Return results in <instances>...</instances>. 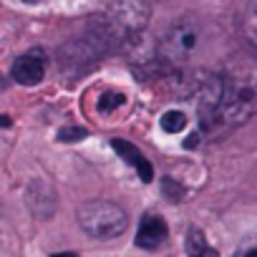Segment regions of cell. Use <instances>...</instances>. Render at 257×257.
<instances>
[{
  "label": "cell",
  "mask_w": 257,
  "mask_h": 257,
  "mask_svg": "<svg viewBox=\"0 0 257 257\" xmlns=\"http://www.w3.org/2000/svg\"><path fill=\"white\" fill-rule=\"evenodd\" d=\"M111 147H113V152L116 154H121V159L123 162H128L137 172H139V177H142V182H152V177H154V169H152V164H149V159L132 144V142H126V139H111Z\"/></svg>",
  "instance_id": "6"
},
{
  "label": "cell",
  "mask_w": 257,
  "mask_h": 257,
  "mask_svg": "<svg viewBox=\"0 0 257 257\" xmlns=\"http://www.w3.org/2000/svg\"><path fill=\"white\" fill-rule=\"evenodd\" d=\"M234 257H244V252H237V254H234Z\"/></svg>",
  "instance_id": "15"
},
{
  "label": "cell",
  "mask_w": 257,
  "mask_h": 257,
  "mask_svg": "<svg viewBox=\"0 0 257 257\" xmlns=\"http://www.w3.org/2000/svg\"><path fill=\"white\" fill-rule=\"evenodd\" d=\"M202 46H204V31H202V26L197 21H192V18H179L162 36L159 61L169 71L184 68V66H189L197 58V53L202 51Z\"/></svg>",
  "instance_id": "2"
},
{
  "label": "cell",
  "mask_w": 257,
  "mask_h": 257,
  "mask_svg": "<svg viewBox=\"0 0 257 257\" xmlns=\"http://www.w3.org/2000/svg\"><path fill=\"white\" fill-rule=\"evenodd\" d=\"M167 222L157 214H147L139 224V232H137V244L144 247V249H157L164 239H167Z\"/></svg>",
  "instance_id": "5"
},
{
  "label": "cell",
  "mask_w": 257,
  "mask_h": 257,
  "mask_svg": "<svg viewBox=\"0 0 257 257\" xmlns=\"http://www.w3.org/2000/svg\"><path fill=\"white\" fill-rule=\"evenodd\" d=\"M159 123H162V128H164L167 134H179V132H184V128H187V118H184L182 111H167L159 118Z\"/></svg>",
  "instance_id": "8"
},
{
  "label": "cell",
  "mask_w": 257,
  "mask_h": 257,
  "mask_svg": "<svg viewBox=\"0 0 257 257\" xmlns=\"http://www.w3.org/2000/svg\"><path fill=\"white\" fill-rule=\"evenodd\" d=\"M118 106H123V93H116V91H106V93L101 96V101H98V108H101L103 113H108V111H113V108H118Z\"/></svg>",
  "instance_id": "11"
},
{
  "label": "cell",
  "mask_w": 257,
  "mask_h": 257,
  "mask_svg": "<svg viewBox=\"0 0 257 257\" xmlns=\"http://www.w3.org/2000/svg\"><path fill=\"white\" fill-rule=\"evenodd\" d=\"M86 137H88V132H86L83 126H66V128H61V132H58V139L66 142V144L81 142V139H86Z\"/></svg>",
  "instance_id": "10"
},
{
  "label": "cell",
  "mask_w": 257,
  "mask_h": 257,
  "mask_svg": "<svg viewBox=\"0 0 257 257\" xmlns=\"http://www.w3.org/2000/svg\"><path fill=\"white\" fill-rule=\"evenodd\" d=\"M244 257H257V247H254V249H247V252H244Z\"/></svg>",
  "instance_id": "14"
},
{
  "label": "cell",
  "mask_w": 257,
  "mask_h": 257,
  "mask_svg": "<svg viewBox=\"0 0 257 257\" xmlns=\"http://www.w3.org/2000/svg\"><path fill=\"white\" fill-rule=\"evenodd\" d=\"M187 252H189V257H219L217 249L209 247L204 232L197 229V227H192L189 234H187Z\"/></svg>",
  "instance_id": "7"
},
{
  "label": "cell",
  "mask_w": 257,
  "mask_h": 257,
  "mask_svg": "<svg viewBox=\"0 0 257 257\" xmlns=\"http://www.w3.org/2000/svg\"><path fill=\"white\" fill-rule=\"evenodd\" d=\"M26 3H36V0H26Z\"/></svg>",
  "instance_id": "16"
},
{
  "label": "cell",
  "mask_w": 257,
  "mask_h": 257,
  "mask_svg": "<svg viewBox=\"0 0 257 257\" xmlns=\"http://www.w3.org/2000/svg\"><path fill=\"white\" fill-rule=\"evenodd\" d=\"M244 36L257 53V0H252L247 13H244Z\"/></svg>",
  "instance_id": "9"
},
{
  "label": "cell",
  "mask_w": 257,
  "mask_h": 257,
  "mask_svg": "<svg viewBox=\"0 0 257 257\" xmlns=\"http://www.w3.org/2000/svg\"><path fill=\"white\" fill-rule=\"evenodd\" d=\"M78 224L86 234H91L96 239H111V237H118L126 229L128 214L116 202L93 199V202H86L78 209Z\"/></svg>",
  "instance_id": "3"
},
{
  "label": "cell",
  "mask_w": 257,
  "mask_h": 257,
  "mask_svg": "<svg viewBox=\"0 0 257 257\" xmlns=\"http://www.w3.org/2000/svg\"><path fill=\"white\" fill-rule=\"evenodd\" d=\"M51 257H78L76 252H61V254H51Z\"/></svg>",
  "instance_id": "13"
},
{
  "label": "cell",
  "mask_w": 257,
  "mask_h": 257,
  "mask_svg": "<svg viewBox=\"0 0 257 257\" xmlns=\"http://www.w3.org/2000/svg\"><path fill=\"white\" fill-rule=\"evenodd\" d=\"M162 192H164V197L169 199V202H182V194H184V189L174 182V179H169V177H164L162 179Z\"/></svg>",
  "instance_id": "12"
},
{
  "label": "cell",
  "mask_w": 257,
  "mask_h": 257,
  "mask_svg": "<svg viewBox=\"0 0 257 257\" xmlns=\"http://www.w3.org/2000/svg\"><path fill=\"white\" fill-rule=\"evenodd\" d=\"M11 76H13L18 83H23V86H36V83H41L43 76H46V61H43V53L33 51V53L21 56V58L13 63Z\"/></svg>",
  "instance_id": "4"
},
{
  "label": "cell",
  "mask_w": 257,
  "mask_h": 257,
  "mask_svg": "<svg viewBox=\"0 0 257 257\" xmlns=\"http://www.w3.org/2000/svg\"><path fill=\"white\" fill-rule=\"evenodd\" d=\"M257 113V71L234 68L222 76L219 116L222 126H237Z\"/></svg>",
  "instance_id": "1"
}]
</instances>
